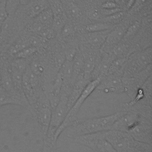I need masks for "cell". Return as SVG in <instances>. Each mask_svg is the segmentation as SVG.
Instances as JSON below:
<instances>
[{"mask_svg": "<svg viewBox=\"0 0 152 152\" xmlns=\"http://www.w3.org/2000/svg\"><path fill=\"white\" fill-rule=\"evenodd\" d=\"M124 113V110L110 115L82 121L76 120L68 128L67 136L75 138L78 137L110 130L116 121Z\"/></svg>", "mask_w": 152, "mask_h": 152, "instance_id": "obj_1", "label": "cell"}, {"mask_svg": "<svg viewBox=\"0 0 152 152\" xmlns=\"http://www.w3.org/2000/svg\"><path fill=\"white\" fill-rule=\"evenodd\" d=\"M103 133L116 152H152L151 144L139 142L126 132L108 130Z\"/></svg>", "mask_w": 152, "mask_h": 152, "instance_id": "obj_2", "label": "cell"}, {"mask_svg": "<svg viewBox=\"0 0 152 152\" xmlns=\"http://www.w3.org/2000/svg\"><path fill=\"white\" fill-rule=\"evenodd\" d=\"M68 97L60 94V100L56 107L52 109L50 121L48 129L44 138L45 147L51 148L55 145V135L56 131L64 121L69 110L67 103Z\"/></svg>", "mask_w": 152, "mask_h": 152, "instance_id": "obj_3", "label": "cell"}, {"mask_svg": "<svg viewBox=\"0 0 152 152\" xmlns=\"http://www.w3.org/2000/svg\"><path fill=\"white\" fill-rule=\"evenodd\" d=\"M101 79L100 78H97L94 80H90L87 83L79 97L77 99L72 107L69 109L65 118L56 131L55 135V141L56 142L61 134L64 131L68 128L77 120V115L80 110L83 104L91 95V94L96 89Z\"/></svg>", "mask_w": 152, "mask_h": 152, "instance_id": "obj_4", "label": "cell"}, {"mask_svg": "<svg viewBox=\"0 0 152 152\" xmlns=\"http://www.w3.org/2000/svg\"><path fill=\"white\" fill-rule=\"evenodd\" d=\"M30 110L39 124L44 135L50 121L52 107L46 93H43L29 104Z\"/></svg>", "mask_w": 152, "mask_h": 152, "instance_id": "obj_5", "label": "cell"}, {"mask_svg": "<svg viewBox=\"0 0 152 152\" xmlns=\"http://www.w3.org/2000/svg\"><path fill=\"white\" fill-rule=\"evenodd\" d=\"M151 52L150 46L128 56L122 70V75H132L151 65Z\"/></svg>", "mask_w": 152, "mask_h": 152, "instance_id": "obj_6", "label": "cell"}, {"mask_svg": "<svg viewBox=\"0 0 152 152\" xmlns=\"http://www.w3.org/2000/svg\"><path fill=\"white\" fill-rule=\"evenodd\" d=\"M103 132L84 135L74 139L77 142L88 147L93 152H116L104 138Z\"/></svg>", "mask_w": 152, "mask_h": 152, "instance_id": "obj_7", "label": "cell"}, {"mask_svg": "<svg viewBox=\"0 0 152 152\" xmlns=\"http://www.w3.org/2000/svg\"><path fill=\"white\" fill-rule=\"evenodd\" d=\"M151 132L152 121L141 117L127 133L139 142L151 144Z\"/></svg>", "mask_w": 152, "mask_h": 152, "instance_id": "obj_8", "label": "cell"}, {"mask_svg": "<svg viewBox=\"0 0 152 152\" xmlns=\"http://www.w3.org/2000/svg\"><path fill=\"white\" fill-rule=\"evenodd\" d=\"M96 90L106 93H124L122 74L119 72L106 75L101 80Z\"/></svg>", "mask_w": 152, "mask_h": 152, "instance_id": "obj_9", "label": "cell"}, {"mask_svg": "<svg viewBox=\"0 0 152 152\" xmlns=\"http://www.w3.org/2000/svg\"><path fill=\"white\" fill-rule=\"evenodd\" d=\"M124 110V113L112 125L110 130L128 132L142 116L130 110Z\"/></svg>", "mask_w": 152, "mask_h": 152, "instance_id": "obj_10", "label": "cell"}, {"mask_svg": "<svg viewBox=\"0 0 152 152\" xmlns=\"http://www.w3.org/2000/svg\"><path fill=\"white\" fill-rule=\"evenodd\" d=\"M6 104L19 105L30 110L29 104L24 93L7 92L0 86V107Z\"/></svg>", "mask_w": 152, "mask_h": 152, "instance_id": "obj_11", "label": "cell"}, {"mask_svg": "<svg viewBox=\"0 0 152 152\" xmlns=\"http://www.w3.org/2000/svg\"><path fill=\"white\" fill-rule=\"evenodd\" d=\"M21 6L23 7V10L21 11L17 10L22 13L23 15L21 16L31 20L48 8L49 4L48 0H30L27 4Z\"/></svg>", "mask_w": 152, "mask_h": 152, "instance_id": "obj_12", "label": "cell"}, {"mask_svg": "<svg viewBox=\"0 0 152 152\" xmlns=\"http://www.w3.org/2000/svg\"><path fill=\"white\" fill-rule=\"evenodd\" d=\"M83 78H84V57L82 52L77 50L72 60V84Z\"/></svg>", "mask_w": 152, "mask_h": 152, "instance_id": "obj_13", "label": "cell"}, {"mask_svg": "<svg viewBox=\"0 0 152 152\" xmlns=\"http://www.w3.org/2000/svg\"><path fill=\"white\" fill-rule=\"evenodd\" d=\"M126 28L127 27L125 26L117 25L109 32L103 45L112 46L119 43L121 40L123 39Z\"/></svg>", "mask_w": 152, "mask_h": 152, "instance_id": "obj_14", "label": "cell"}, {"mask_svg": "<svg viewBox=\"0 0 152 152\" xmlns=\"http://www.w3.org/2000/svg\"><path fill=\"white\" fill-rule=\"evenodd\" d=\"M90 81H87L84 78L78 80L76 81L72 86L71 90L68 99V107L69 109L74 104L75 101L80 96L84 87Z\"/></svg>", "mask_w": 152, "mask_h": 152, "instance_id": "obj_15", "label": "cell"}, {"mask_svg": "<svg viewBox=\"0 0 152 152\" xmlns=\"http://www.w3.org/2000/svg\"><path fill=\"white\" fill-rule=\"evenodd\" d=\"M83 55L84 57V78L87 81H90L97 58L92 52H86L85 54L83 53Z\"/></svg>", "mask_w": 152, "mask_h": 152, "instance_id": "obj_16", "label": "cell"}, {"mask_svg": "<svg viewBox=\"0 0 152 152\" xmlns=\"http://www.w3.org/2000/svg\"><path fill=\"white\" fill-rule=\"evenodd\" d=\"M58 72L59 73L64 86H72V61L66 60L64 62Z\"/></svg>", "mask_w": 152, "mask_h": 152, "instance_id": "obj_17", "label": "cell"}, {"mask_svg": "<svg viewBox=\"0 0 152 152\" xmlns=\"http://www.w3.org/2000/svg\"><path fill=\"white\" fill-rule=\"evenodd\" d=\"M110 30L88 33L86 38L88 43L91 46L94 48H101L104 43L107 34Z\"/></svg>", "mask_w": 152, "mask_h": 152, "instance_id": "obj_18", "label": "cell"}, {"mask_svg": "<svg viewBox=\"0 0 152 152\" xmlns=\"http://www.w3.org/2000/svg\"><path fill=\"white\" fill-rule=\"evenodd\" d=\"M116 26V24H113L107 22L98 21L87 24L85 26V30L87 33L100 32L110 30Z\"/></svg>", "mask_w": 152, "mask_h": 152, "instance_id": "obj_19", "label": "cell"}, {"mask_svg": "<svg viewBox=\"0 0 152 152\" xmlns=\"http://www.w3.org/2000/svg\"><path fill=\"white\" fill-rule=\"evenodd\" d=\"M30 46L28 37L19 38L12 43L7 50V53L10 56L14 57L21 50Z\"/></svg>", "mask_w": 152, "mask_h": 152, "instance_id": "obj_20", "label": "cell"}, {"mask_svg": "<svg viewBox=\"0 0 152 152\" xmlns=\"http://www.w3.org/2000/svg\"><path fill=\"white\" fill-rule=\"evenodd\" d=\"M30 59L14 58L8 62V67L10 69L24 74L26 70Z\"/></svg>", "mask_w": 152, "mask_h": 152, "instance_id": "obj_21", "label": "cell"}, {"mask_svg": "<svg viewBox=\"0 0 152 152\" xmlns=\"http://www.w3.org/2000/svg\"><path fill=\"white\" fill-rule=\"evenodd\" d=\"M53 19V15L49 7L42 11L39 14L33 18L34 20L40 23L48 28H52Z\"/></svg>", "mask_w": 152, "mask_h": 152, "instance_id": "obj_22", "label": "cell"}, {"mask_svg": "<svg viewBox=\"0 0 152 152\" xmlns=\"http://www.w3.org/2000/svg\"><path fill=\"white\" fill-rule=\"evenodd\" d=\"M127 58V56H122L115 58L110 64L107 75L119 72L122 74V70L126 62Z\"/></svg>", "mask_w": 152, "mask_h": 152, "instance_id": "obj_23", "label": "cell"}, {"mask_svg": "<svg viewBox=\"0 0 152 152\" xmlns=\"http://www.w3.org/2000/svg\"><path fill=\"white\" fill-rule=\"evenodd\" d=\"M66 7L71 18L74 20H79L82 17V11L79 6L75 3L74 0H66Z\"/></svg>", "mask_w": 152, "mask_h": 152, "instance_id": "obj_24", "label": "cell"}, {"mask_svg": "<svg viewBox=\"0 0 152 152\" xmlns=\"http://www.w3.org/2000/svg\"><path fill=\"white\" fill-rule=\"evenodd\" d=\"M38 51L39 49L36 47L32 46H27L18 52L14 58L31 59L38 53Z\"/></svg>", "mask_w": 152, "mask_h": 152, "instance_id": "obj_25", "label": "cell"}, {"mask_svg": "<svg viewBox=\"0 0 152 152\" xmlns=\"http://www.w3.org/2000/svg\"><path fill=\"white\" fill-rule=\"evenodd\" d=\"M48 2L53 16L65 14L61 0H48Z\"/></svg>", "mask_w": 152, "mask_h": 152, "instance_id": "obj_26", "label": "cell"}, {"mask_svg": "<svg viewBox=\"0 0 152 152\" xmlns=\"http://www.w3.org/2000/svg\"><path fill=\"white\" fill-rule=\"evenodd\" d=\"M141 26V23L138 20L134 21L131 23L126 28L123 39H128L129 38L134 36L139 30Z\"/></svg>", "mask_w": 152, "mask_h": 152, "instance_id": "obj_27", "label": "cell"}, {"mask_svg": "<svg viewBox=\"0 0 152 152\" xmlns=\"http://www.w3.org/2000/svg\"><path fill=\"white\" fill-rule=\"evenodd\" d=\"M125 12L123 10L119 12H118L116 13H115L112 15L107 16V17H103L101 21L103 22H107L109 23H112L113 24H116V23L121 21V20H123V18L125 16Z\"/></svg>", "mask_w": 152, "mask_h": 152, "instance_id": "obj_28", "label": "cell"}, {"mask_svg": "<svg viewBox=\"0 0 152 152\" xmlns=\"http://www.w3.org/2000/svg\"><path fill=\"white\" fill-rule=\"evenodd\" d=\"M5 5L8 15H14L20 6V0H5Z\"/></svg>", "mask_w": 152, "mask_h": 152, "instance_id": "obj_29", "label": "cell"}, {"mask_svg": "<svg viewBox=\"0 0 152 152\" xmlns=\"http://www.w3.org/2000/svg\"><path fill=\"white\" fill-rule=\"evenodd\" d=\"M74 30L72 23L70 21L66 20L64 26L62 28L59 33L61 35V37L64 39L68 38L71 36L74 33Z\"/></svg>", "mask_w": 152, "mask_h": 152, "instance_id": "obj_30", "label": "cell"}, {"mask_svg": "<svg viewBox=\"0 0 152 152\" xmlns=\"http://www.w3.org/2000/svg\"><path fill=\"white\" fill-rule=\"evenodd\" d=\"M87 15L90 20L101 21L102 18H103L100 10L96 8H90L87 13Z\"/></svg>", "mask_w": 152, "mask_h": 152, "instance_id": "obj_31", "label": "cell"}, {"mask_svg": "<svg viewBox=\"0 0 152 152\" xmlns=\"http://www.w3.org/2000/svg\"><path fill=\"white\" fill-rule=\"evenodd\" d=\"M8 15L6 10L5 0H2L0 1V31L2 23L7 18Z\"/></svg>", "mask_w": 152, "mask_h": 152, "instance_id": "obj_32", "label": "cell"}, {"mask_svg": "<svg viewBox=\"0 0 152 152\" xmlns=\"http://www.w3.org/2000/svg\"><path fill=\"white\" fill-rule=\"evenodd\" d=\"M123 10H124L123 8H122L121 7H118V8H116L114 9H110V10H106V9L101 8L100 10V13H101L102 17H107V16L112 15L115 13H116L118 12H119V11H121Z\"/></svg>", "mask_w": 152, "mask_h": 152, "instance_id": "obj_33", "label": "cell"}, {"mask_svg": "<svg viewBox=\"0 0 152 152\" xmlns=\"http://www.w3.org/2000/svg\"><path fill=\"white\" fill-rule=\"evenodd\" d=\"M75 48H68L64 52L65 59L68 61H72L77 51Z\"/></svg>", "mask_w": 152, "mask_h": 152, "instance_id": "obj_34", "label": "cell"}, {"mask_svg": "<svg viewBox=\"0 0 152 152\" xmlns=\"http://www.w3.org/2000/svg\"><path fill=\"white\" fill-rule=\"evenodd\" d=\"M118 7H120L116 2L112 1H106L101 5V8L106 9V10L114 9Z\"/></svg>", "mask_w": 152, "mask_h": 152, "instance_id": "obj_35", "label": "cell"}, {"mask_svg": "<svg viewBox=\"0 0 152 152\" xmlns=\"http://www.w3.org/2000/svg\"><path fill=\"white\" fill-rule=\"evenodd\" d=\"M148 0H135L134 4L131 10L137 11L139 10H141L144 5L147 2Z\"/></svg>", "mask_w": 152, "mask_h": 152, "instance_id": "obj_36", "label": "cell"}, {"mask_svg": "<svg viewBox=\"0 0 152 152\" xmlns=\"http://www.w3.org/2000/svg\"><path fill=\"white\" fill-rule=\"evenodd\" d=\"M135 1V0H128V1H127L126 4V6L127 9L131 10V9L132 8V7H133V5H134V4Z\"/></svg>", "mask_w": 152, "mask_h": 152, "instance_id": "obj_37", "label": "cell"}, {"mask_svg": "<svg viewBox=\"0 0 152 152\" xmlns=\"http://www.w3.org/2000/svg\"><path fill=\"white\" fill-rule=\"evenodd\" d=\"M30 0H20V5H25L27 4Z\"/></svg>", "mask_w": 152, "mask_h": 152, "instance_id": "obj_38", "label": "cell"}]
</instances>
